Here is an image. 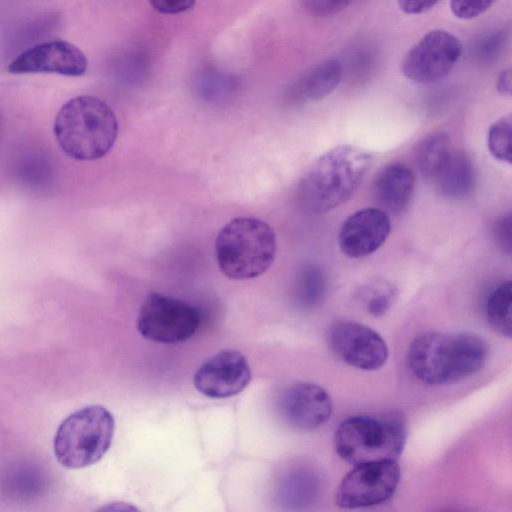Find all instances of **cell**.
Masks as SVG:
<instances>
[{"label":"cell","mask_w":512,"mask_h":512,"mask_svg":"<svg viewBox=\"0 0 512 512\" xmlns=\"http://www.w3.org/2000/svg\"><path fill=\"white\" fill-rule=\"evenodd\" d=\"M496 0H451L450 9L459 19H472L489 9Z\"/></svg>","instance_id":"cell-26"},{"label":"cell","mask_w":512,"mask_h":512,"mask_svg":"<svg viewBox=\"0 0 512 512\" xmlns=\"http://www.w3.org/2000/svg\"><path fill=\"white\" fill-rule=\"evenodd\" d=\"M237 86L234 76L215 68H205L195 79L197 94L209 102H221L231 96Z\"/></svg>","instance_id":"cell-21"},{"label":"cell","mask_w":512,"mask_h":512,"mask_svg":"<svg viewBox=\"0 0 512 512\" xmlns=\"http://www.w3.org/2000/svg\"><path fill=\"white\" fill-rule=\"evenodd\" d=\"M399 7L407 14H421L433 8L439 0H397Z\"/></svg>","instance_id":"cell-31"},{"label":"cell","mask_w":512,"mask_h":512,"mask_svg":"<svg viewBox=\"0 0 512 512\" xmlns=\"http://www.w3.org/2000/svg\"><path fill=\"white\" fill-rule=\"evenodd\" d=\"M396 295V287L385 280L371 283L360 292L366 310L375 317H380L388 311Z\"/></svg>","instance_id":"cell-22"},{"label":"cell","mask_w":512,"mask_h":512,"mask_svg":"<svg viewBox=\"0 0 512 512\" xmlns=\"http://www.w3.org/2000/svg\"><path fill=\"white\" fill-rule=\"evenodd\" d=\"M504 37L502 33H494L484 38L477 47V55L480 59L489 61L500 52Z\"/></svg>","instance_id":"cell-29"},{"label":"cell","mask_w":512,"mask_h":512,"mask_svg":"<svg viewBox=\"0 0 512 512\" xmlns=\"http://www.w3.org/2000/svg\"><path fill=\"white\" fill-rule=\"evenodd\" d=\"M196 0H149L152 7L162 14L175 15L191 9Z\"/></svg>","instance_id":"cell-30"},{"label":"cell","mask_w":512,"mask_h":512,"mask_svg":"<svg viewBox=\"0 0 512 512\" xmlns=\"http://www.w3.org/2000/svg\"><path fill=\"white\" fill-rule=\"evenodd\" d=\"M449 135L436 132L426 137L417 151V163L421 173L428 179H433L451 153Z\"/></svg>","instance_id":"cell-19"},{"label":"cell","mask_w":512,"mask_h":512,"mask_svg":"<svg viewBox=\"0 0 512 512\" xmlns=\"http://www.w3.org/2000/svg\"><path fill=\"white\" fill-rule=\"evenodd\" d=\"M120 74L129 82L141 79L147 70V59L141 52H129L120 61Z\"/></svg>","instance_id":"cell-25"},{"label":"cell","mask_w":512,"mask_h":512,"mask_svg":"<svg viewBox=\"0 0 512 512\" xmlns=\"http://www.w3.org/2000/svg\"><path fill=\"white\" fill-rule=\"evenodd\" d=\"M289 484V501L296 505L313 502L320 488V479L313 471L301 470L292 476Z\"/></svg>","instance_id":"cell-24"},{"label":"cell","mask_w":512,"mask_h":512,"mask_svg":"<svg viewBox=\"0 0 512 512\" xmlns=\"http://www.w3.org/2000/svg\"><path fill=\"white\" fill-rule=\"evenodd\" d=\"M371 162V154L355 145H339L325 152L300 179L302 207L311 214H323L343 205L359 187Z\"/></svg>","instance_id":"cell-2"},{"label":"cell","mask_w":512,"mask_h":512,"mask_svg":"<svg viewBox=\"0 0 512 512\" xmlns=\"http://www.w3.org/2000/svg\"><path fill=\"white\" fill-rule=\"evenodd\" d=\"M391 231L389 214L379 207L363 208L351 214L342 224L338 243L350 258H362L376 252Z\"/></svg>","instance_id":"cell-14"},{"label":"cell","mask_w":512,"mask_h":512,"mask_svg":"<svg viewBox=\"0 0 512 512\" xmlns=\"http://www.w3.org/2000/svg\"><path fill=\"white\" fill-rule=\"evenodd\" d=\"M511 115L503 116L494 122L488 131L487 146L491 155L502 162H511Z\"/></svg>","instance_id":"cell-23"},{"label":"cell","mask_w":512,"mask_h":512,"mask_svg":"<svg viewBox=\"0 0 512 512\" xmlns=\"http://www.w3.org/2000/svg\"><path fill=\"white\" fill-rule=\"evenodd\" d=\"M305 9L315 16H329L343 10L352 0H301Z\"/></svg>","instance_id":"cell-27"},{"label":"cell","mask_w":512,"mask_h":512,"mask_svg":"<svg viewBox=\"0 0 512 512\" xmlns=\"http://www.w3.org/2000/svg\"><path fill=\"white\" fill-rule=\"evenodd\" d=\"M401 478L397 460L355 465L338 486L335 502L344 509L382 504L395 493Z\"/></svg>","instance_id":"cell-8"},{"label":"cell","mask_w":512,"mask_h":512,"mask_svg":"<svg viewBox=\"0 0 512 512\" xmlns=\"http://www.w3.org/2000/svg\"><path fill=\"white\" fill-rule=\"evenodd\" d=\"M407 429L400 413L356 415L343 420L335 431L337 454L355 466L382 460H397L406 444Z\"/></svg>","instance_id":"cell-5"},{"label":"cell","mask_w":512,"mask_h":512,"mask_svg":"<svg viewBox=\"0 0 512 512\" xmlns=\"http://www.w3.org/2000/svg\"><path fill=\"white\" fill-rule=\"evenodd\" d=\"M432 180L440 194L445 197L461 199L468 196L475 183L471 160L464 152L452 150Z\"/></svg>","instance_id":"cell-16"},{"label":"cell","mask_w":512,"mask_h":512,"mask_svg":"<svg viewBox=\"0 0 512 512\" xmlns=\"http://www.w3.org/2000/svg\"><path fill=\"white\" fill-rule=\"evenodd\" d=\"M494 237L501 249L511 253L512 249V218L510 214L502 216L495 223Z\"/></svg>","instance_id":"cell-28"},{"label":"cell","mask_w":512,"mask_h":512,"mask_svg":"<svg viewBox=\"0 0 512 512\" xmlns=\"http://www.w3.org/2000/svg\"><path fill=\"white\" fill-rule=\"evenodd\" d=\"M251 380L250 366L240 352L222 350L205 361L194 375L196 389L210 398H228L240 393Z\"/></svg>","instance_id":"cell-13"},{"label":"cell","mask_w":512,"mask_h":512,"mask_svg":"<svg viewBox=\"0 0 512 512\" xmlns=\"http://www.w3.org/2000/svg\"><path fill=\"white\" fill-rule=\"evenodd\" d=\"M328 339L332 351L343 362L357 369L377 370L387 361L385 340L364 324L339 321L331 326Z\"/></svg>","instance_id":"cell-10"},{"label":"cell","mask_w":512,"mask_h":512,"mask_svg":"<svg viewBox=\"0 0 512 512\" xmlns=\"http://www.w3.org/2000/svg\"><path fill=\"white\" fill-rule=\"evenodd\" d=\"M199 322V313L192 305L173 297L151 293L141 305L137 328L150 341L175 344L189 339L196 332Z\"/></svg>","instance_id":"cell-7"},{"label":"cell","mask_w":512,"mask_h":512,"mask_svg":"<svg viewBox=\"0 0 512 512\" xmlns=\"http://www.w3.org/2000/svg\"><path fill=\"white\" fill-rule=\"evenodd\" d=\"M415 184L413 171L402 163L386 166L375 179L373 192L379 208L400 214L407 207Z\"/></svg>","instance_id":"cell-15"},{"label":"cell","mask_w":512,"mask_h":512,"mask_svg":"<svg viewBox=\"0 0 512 512\" xmlns=\"http://www.w3.org/2000/svg\"><path fill=\"white\" fill-rule=\"evenodd\" d=\"M88 60L82 50L65 40L37 44L14 58L7 67L12 74L56 73L77 77L84 75Z\"/></svg>","instance_id":"cell-12"},{"label":"cell","mask_w":512,"mask_h":512,"mask_svg":"<svg viewBox=\"0 0 512 512\" xmlns=\"http://www.w3.org/2000/svg\"><path fill=\"white\" fill-rule=\"evenodd\" d=\"M342 65L336 59H327L316 66L296 86V93L308 100L328 96L340 83Z\"/></svg>","instance_id":"cell-17"},{"label":"cell","mask_w":512,"mask_h":512,"mask_svg":"<svg viewBox=\"0 0 512 512\" xmlns=\"http://www.w3.org/2000/svg\"><path fill=\"white\" fill-rule=\"evenodd\" d=\"M512 283L510 280L499 284L486 301V318L490 326L503 336L511 337Z\"/></svg>","instance_id":"cell-20"},{"label":"cell","mask_w":512,"mask_h":512,"mask_svg":"<svg viewBox=\"0 0 512 512\" xmlns=\"http://www.w3.org/2000/svg\"><path fill=\"white\" fill-rule=\"evenodd\" d=\"M328 280L324 270L316 264L304 265L297 274L294 285L296 303L305 309H311L325 299Z\"/></svg>","instance_id":"cell-18"},{"label":"cell","mask_w":512,"mask_h":512,"mask_svg":"<svg viewBox=\"0 0 512 512\" xmlns=\"http://www.w3.org/2000/svg\"><path fill=\"white\" fill-rule=\"evenodd\" d=\"M487 354L486 342L476 334L429 332L411 342L407 363L421 382L445 385L480 371Z\"/></svg>","instance_id":"cell-1"},{"label":"cell","mask_w":512,"mask_h":512,"mask_svg":"<svg viewBox=\"0 0 512 512\" xmlns=\"http://www.w3.org/2000/svg\"><path fill=\"white\" fill-rule=\"evenodd\" d=\"M511 71L510 69H507L503 71L496 83L497 91L502 95H510L511 94Z\"/></svg>","instance_id":"cell-32"},{"label":"cell","mask_w":512,"mask_h":512,"mask_svg":"<svg viewBox=\"0 0 512 512\" xmlns=\"http://www.w3.org/2000/svg\"><path fill=\"white\" fill-rule=\"evenodd\" d=\"M54 134L67 156L80 161L97 160L114 146L118 121L104 101L81 95L61 107L55 118Z\"/></svg>","instance_id":"cell-3"},{"label":"cell","mask_w":512,"mask_h":512,"mask_svg":"<svg viewBox=\"0 0 512 512\" xmlns=\"http://www.w3.org/2000/svg\"><path fill=\"white\" fill-rule=\"evenodd\" d=\"M276 249L271 226L254 217L232 219L221 228L215 242L218 267L233 280L264 274L273 264Z\"/></svg>","instance_id":"cell-4"},{"label":"cell","mask_w":512,"mask_h":512,"mask_svg":"<svg viewBox=\"0 0 512 512\" xmlns=\"http://www.w3.org/2000/svg\"><path fill=\"white\" fill-rule=\"evenodd\" d=\"M332 400L320 385L296 381L286 385L276 398V410L289 426L312 431L324 425L332 414Z\"/></svg>","instance_id":"cell-11"},{"label":"cell","mask_w":512,"mask_h":512,"mask_svg":"<svg viewBox=\"0 0 512 512\" xmlns=\"http://www.w3.org/2000/svg\"><path fill=\"white\" fill-rule=\"evenodd\" d=\"M462 46L445 30L428 32L404 56L401 71L409 80L429 84L444 79L458 62Z\"/></svg>","instance_id":"cell-9"},{"label":"cell","mask_w":512,"mask_h":512,"mask_svg":"<svg viewBox=\"0 0 512 512\" xmlns=\"http://www.w3.org/2000/svg\"><path fill=\"white\" fill-rule=\"evenodd\" d=\"M113 415L101 405H89L67 416L53 442L57 461L79 469L98 462L108 451L114 434Z\"/></svg>","instance_id":"cell-6"}]
</instances>
